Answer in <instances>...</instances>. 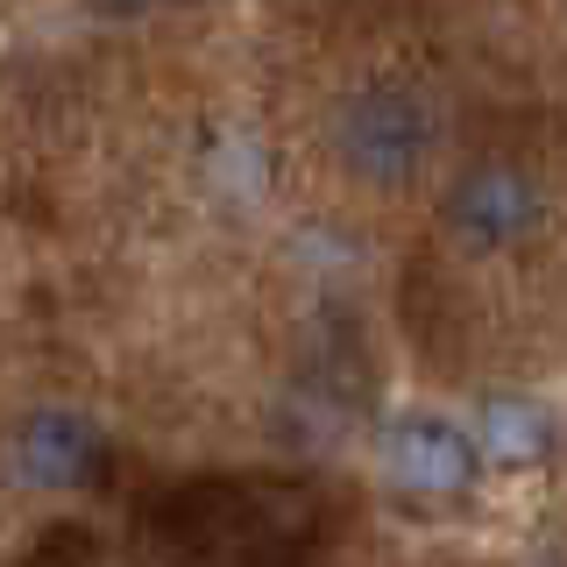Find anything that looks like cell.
<instances>
[{
  "instance_id": "5",
  "label": "cell",
  "mask_w": 567,
  "mask_h": 567,
  "mask_svg": "<svg viewBox=\"0 0 567 567\" xmlns=\"http://www.w3.org/2000/svg\"><path fill=\"white\" fill-rule=\"evenodd\" d=\"M383 468L404 496H468L475 475H483V447L475 433H461L454 419H433V412H404L383 425Z\"/></svg>"
},
{
  "instance_id": "1",
  "label": "cell",
  "mask_w": 567,
  "mask_h": 567,
  "mask_svg": "<svg viewBox=\"0 0 567 567\" xmlns=\"http://www.w3.org/2000/svg\"><path fill=\"white\" fill-rule=\"evenodd\" d=\"M177 567H312L333 539V496L312 475H199L142 511Z\"/></svg>"
},
{
  "instance_id": "6",
  "label": "cell",
  "mask_w": 567,
  "mask_h": 567,
  "mask_svg": "<svg viewBox=\"0 0 567 567\" xmlns=\"http://www.w3.org/2000/svg\"><path fill=\"white\" fill-rule=\"evenodd\" d=\"M475 447L496 454V461H546V447H554V419H546L532 398H489Z\"/></svg>"
},
{
  "instance_id": "4",
  "label": "cell",
  "mask_w": 567,
  "mask_h": 567,
  "mask_svg": "<svg viewBox=\"0 0 567 567\" xmlns=\"http://www.w3.org/2000/svg\"><path fill=\"white\" fill-rule=\"evenodd\" d=\"M8 475L22 489L43 496H71V489H93L106 475V433L85 412H64V404H43L14 425L8 440Z\"/></svg>"
},
{
  "instance_id": "2",
  "label": "cell",
  "mask_w": 567,
  "mask_h": 567,
  "mask_svg": "<svg viewBox=\"0 0 567 567\" xmlns=\"http://www.w3.org/2000/svg\"><path fill=\"white\" fill-rule=\"evenodd\" d=\"M433 150H440L433 100L412 93V85H398V79L354 85L341 100V114H333V156L348 164V177H362V185H377V192L412 185V177L433 164Z\"/></svg>"
},
{
  "instance_id": "3",
  "label": "cell",
  "mask_w": 567,
  "mask_h": 567,
  "mask_svg": "<svg viewBox=\"0 0 567 567\" xmlns=\"http://www.w3.org/2000/svg\"><path fill=\"white\" fill-rule=\"evenodd\" d=\"M440 227L461 256H511L546 227V185L525 164H504V156L468 164L440 199Z\"/></svg>"
}]
</instances>
